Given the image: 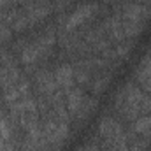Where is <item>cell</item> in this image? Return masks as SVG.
Returning a JSON list of instances; mask_svg holds the SVG:
<instances>
[{
	"label": "cell",
	"mask_w": 151,
	"mask_h": 151,
	"mask_svg": "<svg viewBox=\"0 0 151 151\" xmlns=\"http://www.w3.org/2000/svg\"><path fill=\"white\" fill-rule=\"evenodd\" d=\"M99 134L102 139V148L106 151H128V135L123 127L111 116L100 119Z\"/></svg>",
	"instance_id": "obj_1"
},
{
	"label": "cell",
	"mask_w": 151,
	"mask_h": 151,
	"mask_svg": "<svg viewBox=\"0 0 151 151\" xmlns=\"http://www.w3.org/2000/svg\"><path fill=\"white\" fill-rule=\"evenodd\" d=\"M0 151H16L12 121L2 106H0Z\"/></svg>",
	"instance_id": "obj_2"
},
{
	"label": "cell",
	"mask_w": 151,
	"mask_h": 151,
	"mask_svg": "<svg viewBox=\"0 0 151 151\" xmlns=\"http://www.w3.org/2000/svg\"><path fill=\"white\" fill-rule=\"evenodd\" d=\"M97 7H99V5H97L95 2H86V4H83V5H79L74 12L67 18L65 28H67V30H72V28H76V27L83 25L86 19H90V18L97 12Z\"/></svg>",
	"instance_id": "obj_3"
},
{
	"label": "cell",
	"mask_w": 151,
	"mask_h": 151,
	"mask_svg": "<svg viewBox=\"0 0 151 151\" xmlns=\"http://www.w3.org/2000/svg\"><path fill=\"white\" fill-rule=\"evenodd\" d=\"M135 79L142 90L151 91V51L146 56H142L141 63L135 67Z\"/></svg>",
	"instance_id": "obj_4"
},
{
	"label": "cell",
	"mask_w": 151,
	"mask_h": 151,
	"mask_svg": "<svg viewBox=\"0 0 151 151\" xmlns=\"http://www.w3.org/2000/svg\"><path fill=\"white\" fill-rule=\"evenodd\" d=\"M55 79L60 86L62 91L70 90L72 86H76V74H74V67L72 65H60L55 70Z\"/></svg>",
	"instance_id": "obj_5"
},
{
	"label": "cell",
	"mask_w": 151,
	"mask_h": 151,
	"mask_svg": "<svg viewBox=\"0 0 151 151\" xmlns=\"http://www.w3.org/2000/svg\"><path fill=\"white\" fill-rule=\"evenodd\" d=\"M135 135L142 137V139H150L151 137V114H142L139 118H135L132 121V130Z\"/></svg>",
	"instance_id": "obj_6"
},
{
	"label": "cell",
	"mask_w": 151,
	"mask_h": 151,
	"mask_svg": "<svg viewBox=\"0 0 151 151\" xmlns=\"http://www.w3.org/2000/svg\"><path fill=\"white\" fill-rule=\"evenodd\" d=\"M9 37V28L7 27H0V40H5Z\"/></svg>",
	"instance_id": "obj_7"
}]
</instances>
